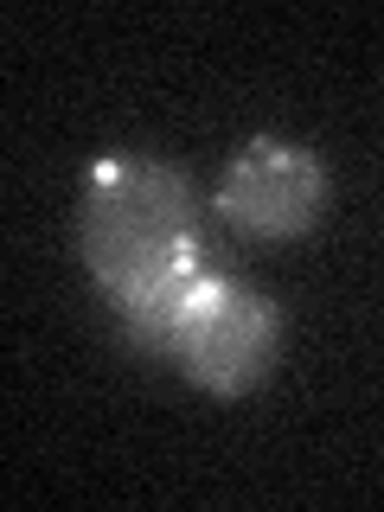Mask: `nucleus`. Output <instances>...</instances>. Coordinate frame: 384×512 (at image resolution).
<instances>
[{"mask_svg":"<svg viewBox=\"0 0 384 512\" xmlns=\"http://www.w3.org/2000/svg\"><path fill=\"white\" fill-rule=\"evenodd\" d=\"M77 256L103 282L109 308L199 276V205L180 167L148 154H103L77 199Z\"/></svg>","mask_w":384,"mask_h":512,"instance_id":"obj_1","label":"nucleus"},{"mask_svg":"<svg viewBox=\"0 0 384 512\" xmlns=\"http://www.w3.org/2000/svg\"><path fill=\"white\" fill-rule=\"evenodd\" d=\"M320 212H327V167L301 141H250L218 180V218L244 237H263V244L308 237Z\"/></svg>","mask_w":384,"mask_h":512,"instance_id":"obj_3","label":"nucleus"},{"mask_svg":"<svg viewBox=\"0 0 384 512\" xmlns=\"http://www.w3.org/2000/svg\"><path fill=\"white\" fill-rule=\"evenodd\" d=\"M282 359V308L250 282L199 269L173 308V365L212 397H250Z\"/></svg>","mask_w":384,"mask_h":512,"instance_id":"obj_2","label":"nucleus"}]
</instances>
